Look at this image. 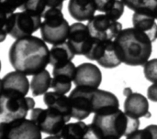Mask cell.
Returning <instances> with one entry per match:
<instances>
[{"instance_id": "1", "label": "cell", "mask_w": 157, "mask_h": 139, "mask_svg": "<svg viewBox=\"0 0 157 139\" xmlns=\"http://www.w3.org/2000/svg\"><path fill=\"white\" fill-rule=\"evenodd\" d=\"M8 59L16 71L33 76L50 64V49L42 38L30 35L17 38L12 43Z\"/></svg>"}, {"instance_id": "2", "label": "cell", "mask_w": 157, "mask_h": 139, "mask_svg": "<svg viewBox=\"0 0 157 139\" xmlns=\"http://www.w3.org/2000/svg\"><path fill=\"white\" fill-rule=\"evenodd\" d=\"M140 124L139 118L128 115L120 107H109L94 114L87 138L128 137L139 129Z\"/></svg>"}, {"instance_id": "3", "label": "cell", "mask_w": 157, "mask_h": 139, "mask_svg": "<svg viewBox=\"0 0 157 139\" xmlns=\"http://www.w3.org/2000/svg\"><path fill=\"white\" fill-rule=\"evenodd\" d=\"M114 42L122 63L129 66H144L153 51L150 38L134 27L122 29Z\"/></svg>"}, {"instance_id": "4", "label": "cell", "mask_w": 157, "mask_h": 139, "mask_svg": "<svg viewBox=\"0 0 157 139\" xmlns=\"http://www.w3.org/2000/svg\"><path fill=\"white\" fill-rule=\"evenodd\" d=\"M69 99L74 115L82 120L103 109L120 107L119 99L114 93L98 88L76 86Z\"/></svg>"}, {"instance_id": "5", "label": "cell", "mask_w": 157, "mask_h": 139, "mask_svg": "<svg viewBox=\"0 0 157 139\" xmlns=\"http://www.w3.org/2000/svg\"><path fill=\"white\" fill-rule=\"evenodd\" d=\"M2 29L1 39L3 42L8 34L13 38L28 37L36 32L41 26L42 16L29 11H21L6 15L1 13Z\"/></svg>"}, {"instance_id": "6", "label": "cell", "mask_w": 157, "mask_h": 139, "mask_svg": "<svg viewBox=\"0 0 157 139\" xmlns=\"http://www.w3.org/2000/svg\"><path fill=\"white\" fill-rule=\"evenodd\" d=\"M42 18L40 35L45 42L54 45L67 40L70 25L61 9L49 8Z\"/></svg>"}, {"instance_id": "7", "label": "cell", "mask_w": 157, "mask_h": 139, "mask_svg": "<svg viewBox=\"0 0 157 139\" xmlns=\"http://www.w3.org/2000/svg\"><path fill=\"white\" fill-rule=\"evenodd\" d=\"M29 119L36 124L41 132L50 135L51 138H58L64 126L72 118L60 111L48 107L47 109L33 108Z\"/></svg>"}, {"instance_id": "8", "label": "cell", "mask_w": 157, "mask_h": 139, "mask_svg": "<svg viewBox=\"0 0 157 139\" xmlns=\"http://www.w3.org/2000/svg\"><path fill=\"white\" fill-rule=\"evenodd\" d=\"M35 106V101L31 97L17 93H1L0 118L1 121L10 122L16 119L25 118Z\"/></svg>"}, {"instance_id": "9", "label": "cell", "mask_w": 157, "mask_h": 139, "mask_svg": "<svg viewBox=\"0 0 157 139\" xmlns=\"http://www.w3.org/2000/svg\"><path fill=\"white\" fill-rule=\"evenodd\" d=\"M85 57L90 60H96L106 69H114L122 63L116 44L112 39L104 40L94 38L92 46Z\"/></svg>"}, {"instance_id": "10", "label": "cell", "mask_w": 157, "mask_h": 139, "mask_svg": "<svg viewBox=\"0 0 157 139\" xmlns=\"http://www.w3.org/2000/svg\"><path fill=\"white\" fill-rule=\"evenodd\" d=\"M1 139H40L41 131L30 119L20 118L0 122Z\"/></svg>"}, {"instance_id": "11", "label": "cell", "mask_w": 157, "mask_h": 139, "mask_svg": "<svg viewBox=\"0 0 157 139\" xmlns=\"http://www.w3.org/2000/svg\"><path fill=\"white\" fill-rule=\"evenodd\" d=\"M88 28L93 38L98 39H115L119 33L122 30L121 23L110 16L98 15L88 20Z\"/></svg>"}, {"instance_id": "12", "label": "cell", "mask_w": 157, "mask_h": 139, "mask_svg": "<svg viewBox=\"0 0 157 139\" xmlns=\"http://www.w3.org/2000/svg\"><path fill=\"white\" fill-rule=\"evenodd\" d=\"M94 38L92 37L87 25L76 22L70 26L67 41L72 47L75 55H84L89 51Z\"/></svg>"}, {"instance_id": "13", "label": "cell", "mask_w": 157, "mask_h": 139, "mask_svg": "<svg viewBox=\"0 0 157 139\" xmlns=\"http://www.w3.org/2000/svg\"><path fill=\"white\" fill-rule=\"evenodd\" d=\"M75 69L76 67L72 61L54 66L51 88L63 94L69 93L72 88V82H74Z\"/></svg>"}, {"instance_id": "14", "label": "cell", "mask_w": 157, "mask_h": 139, "mask_svg": "<svg viewBox=\"0 0 157 139\" xmlns=\"http://www.w3.org/2000/svg\"><path fill=\"white\" fill-rule=\"evenodd\" d=\"M102 82V73L98 66L93 63L84 62L75 69L74 83L76 86L98 88Z\"/></svg>"}, {"instance_id": "15", "label": "cell", "mask_w": 157, "mask_h": 139, "mask_svg": "<svg viewBox=\"0 0 157 139\" xmlns=\"http://www.w3.org/2000/svg\"><path fill=\"white\" fill-rule=\"evenodd\" d=\"M30 83L24 73L14 71L6 74L1 80V93H17L26 96Z\"/></svg>"}, {"instance_id": "16", "label": "cell", "mask_w": 157, "mask_h": 139, "mask_svg": "<svg viewBox=\"0 0 157 139\" xmlns=\"http://www.w3.org/2000/svg\"><path fill=\"white\" fill-rule=\"evenodd\" d=\"M124 111L128 115L137 118L151 117L149 102L144 95L139 93H132L126 97L124 102Z\"/></svg>"}, {"instance_id": "17", "label": "cell", "mask_w": 157, "mask_h": 139, "mask_svg": "<svg viewBox=\"0 0 157 139\" xmlns=\"http://www.w3.org/2000/svg\"><path fill=\"white\" fill-rule=\"evenodd\" d=\"M155 16L150 11H135L132 16V24L135 28L146 34L152 42L157 39V24Z\"/></svg>"}, {"instance_id": "18", "label": "cell", "mask_w": 157, "mask_h": 139, "mask_svg": "<svg viewBox=\"0 0 157 139\" xmlns=\"http://www.w3.org/2000/svg\"><path fill=\"white\" fill-rule=\"evenodd\" d=\"M97 6L94 0H69L68 12L76 21L90 20L95 16Z\"/></svg>"}, {"instance_id": "19", "label": "cell", "mask_w": 157, "mask_h": 139, "mask_svg": "<svg viewBox=\"0 0 157 139\" xmlns=\"http://www.w3.org/2000/svg\"><path fill=\"white\" fill-rule=\"evenodd\" d=\"M75 56V53L68 41L54 44L50 49V64L52 67L64 64L72 61Z\"/></svg>"}, {"instance_id": "20", "label": "cell", "mask_w": 157, "mask_h": 139, "mask_svg": "<svg viewBox=\"0 0 157 139\" xmlns=\"http://www.w3.org/2000/svg\"><path fill=\"white\" fill-rule=\"evenodd\" d=\"M43 103L47 107L56 109L61 113L72 117L70 100L65 94L57 93L55 91L47 92L43 96Z\"/></svg>"}, {"instance_id": "21", "label": "cell", "mask_w": 157, "mask_h": 139, "mask_svg": "<svg viewBox=\"0 0 157 139\" xmlns=\"http://www.w3.org/2000/svg\"><path fill=\"white\" fill-rule=\"evenodd\" d=\"M52 78L51 73L45 69L33 75L30 81V90L34 96L45 94L49 88H51Z\"/></svg>"}, {"instance_id": "22", "label": "cell", "mask_w": 157, "mask_h": 139, "mask_svg": "<svg viewBox=\"0 0 157 139\" xmlns=\"http://www.w3.org/2000/svg\"><path fill=\"white\" fill-rule=\"evenodd\" d=\"M88 131L89 126L82 120H78L75 123L66 124L58 136V138H87Z\"/></svg>"}, {"instance_id": "23", "label": "cell", "mask_w": 157, "mask_h": 139, "mask_svg": "<svg viewBox=\"0 0 157 139\" xmlns=\"http://www.w3.org/2000/svg\"><path fill=\"white\" fill-rule=\"evenodd\" d=\"M131 10L150 11L152 12L157 5V0H121Z\"/></svg>"}, {"instance_id": "24", "label": "cell", "mask_w": 157, "mask_h": 139, "mask_svg": "<svg viewBox=\"0 0 157 139\" xmlns=\"http://www.w3.org/2000/svg\"><path fill=\"white\" fill-rule=\"evenodd\" d=\"M47 9L45 0H26V2L20 6L21 11H29L41 16H44Z\"/></svg>"}, {"instance_id": "25", "label": "cell", "mask_w": 157, "mask_h": 139, "mask_svg": "<svg viewBox=\"0 0 157 139\" xmlns=\"http://www.w3.org/2000/svg\"><path fill=\"white\" fill-rule=\"evenodd\" d=\"M127 138L129 139H157V126L150 125L144 129L137 130Z\"/></svg>"}, {"instance_id": "26", "label": "cell", "mask_w": 157, "mask_h": 139, "mask_svg": "<svg viewBox=\"0 0 157 139\" xmlns=\"http://www.w3.org/2000/svg\"><path fill=\"white\" fill-rule=\"evenodd\" d=\"M144 73L147 81L157 83V59L150 60L144 65Z\"/></svg>"}, {"instance_id": "27", "label": "cell", "mask_w": 157, "mask_h": 139, "mask_svg": "<svg viewBox=\"0 0 157 139\" xmlns=\"http://www.w3.org/2000/svg\"><path fill=\"white\" fill-rule=\"evenodd\" d=\"M124 7L125 5L121 0H115L112 5L104 14H106L107 16H110L113 19L119 20L124 13Z\"/></svg>"}, {"instance_id": "28", "label": "cell", "mask_w": 157, "mask_h": 139, "mask_svg": "<svg viewBox=\"0 0 157 139\" xmlns=\"http://www.w3.org/2000/svg\"><path fill=\"white\" fill-rule=\"evenodd\" d=\"M25 2L26 0H1V13L10 15L17 8H20Z\"/></svg>"}, {"instance_id": "29", "label": "cell", "mask_w": 157, "mask_h": 139, "mask_svg": "<svg viewBox=\"0 0 157 139\" xmlns=\"http://www.w3.org/2000/svg\"><path fill=\"white\" fill-rule=\"evenodd\" d=\"M96 6H97V11L106 13L108 9L112 5L115 0H94Z\"/></svg>"}, {"instance_id": "30", "label": "cell", "mask_w": 157, "mask_h": 139, "mask_svg": "<svg viewBox=\"0 0 157 139\" xmlns=\"http://www.w3.org/2000/svg\"><path fill=\"white\" fill-rule=\"evenodd\" d=\"M147 98L152 102L157 103V83H153L147 89Z\"/></svg>"}, {"instance_id": "31", "label": "cell", "mask_w": 157, "mask_h": 139, "mask_svg": "<svg viewBox=\"0 0 157 139\" xmlns=\"http://www.w3.org/2000/svg\"><path fill=\"white\" fill-rule=\"evenodd\" d=\"M64 0H45L47 8H58L63 9V4Z\"/></svg>"}, {"instance_id": "32", "label": "cell", "mask_w": 157, "mask_h": 139, "mask_svg": "<svg viewBox=\"0 0 157 139\" xmlns=\"http://www.w3.org/2000/svg\"><path fill=\"white\" fill-rule=\"evenodd\" d=\"M132 89L131 88H129V87H126V88H124V90H123V94L127 97V96H129L130 94H132Z\"/></svg>"}]
</instances>
